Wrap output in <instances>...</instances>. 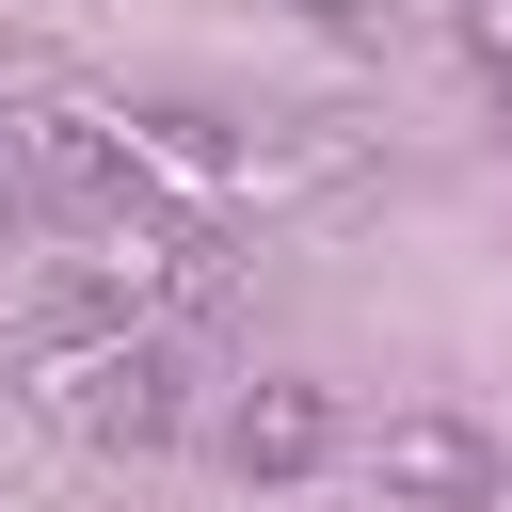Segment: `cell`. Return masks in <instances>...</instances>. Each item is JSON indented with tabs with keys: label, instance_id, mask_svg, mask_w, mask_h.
<instances>
[{
	"label": "cell",
	"instance_id": "cell-5",
	"mask_svg": "<svg viewBox=\"0 0 512 512\" xmlns=\"http://www.w3.org/2000/svg\"><path fill=\"white\" fill-rule=\"evenodd\" d=\"M288 16H304V32H368L384 0H288Z\"/></svg>",
	"mask_w": 512,
	"mask_h": 512
},
{
	"label": "cell",
	"instance_id": "cell-6",
	"mask_svg": "<svg viewBox=\"0 0 512 512\" xmlns=\"http://www.w3.org/2000/svg\"><path fill=\"white\" fill-rule=\"evenodd\" d=\"M496 512H512V496H496Z\"/></svg>",
	"mask_w": 512,
	"mask_h": 512
},
{
	"label": "cell",
	"instance_id": "cell-1",
	"mask_svg": "<svg viewBox=\"0 0 512 512\" xmlns=\"http://www.w3.org/2000/svg\"><path fill=\"white\" fill-rule=\"evenodd\" d=\"M368 480H384L400 512H496V496H512V448L432 400V416H384V432H368Z\"/></svg>",
	"mask_w": 512,
	"mask_h": 512
},
{
	"label": "cell",
	"instance_id": "cell-3",
	"mask_svg": "<svg viewBox=\"0 0 512 512\" xmlns=\"http://www.w3.org/2000/svg\"><path fill=\"white\" fill-rule=\"evenodd\" d=\"M224 464H240V480H320V464H336V400H320V384H256V400L224 416Z\"/></svg>",
	"mask_w": 512,
	"mask_h": 512
},
{
	"label": "cell",
	"instance_id": "cell-4",
	"mask_svg": "<svg viewBox=\"0 0 512 512\" xmlns=\"http://www.w3.org/2000/svg\"><path fill=\"white\" fill-rule=\"evenodd\" d=\"M464 48H480V80H512V0H464Z\"/></svg>",
	"mask_w": 512,
	"mask_h": 512
},
{
	"label": "cell",
	"instance_id": "cell-2",
	"mask_svg": "<svg viewBox=\"0 0 512 512\" xmlns=\"http://www.w3.org/2000/svg\"><path fill=\"white\" fill-rule=\"evenodd\" d=\"M64 416H80L96 448H176V432H192V368H176L160 336H96V352L64 368Z\"/></svg>",
	"mask_w": 512,
	"mask_h": 512
}]
</instances>
